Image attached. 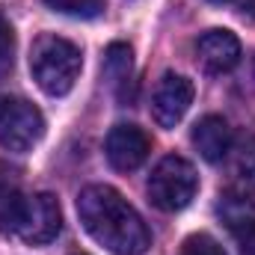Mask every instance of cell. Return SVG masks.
Masks as SVG:
<instances>
[{"label":"cell","mask_w":255,"mask_h":255,"mask_svg":"<svg viewBox=\"0 0 255 255\" xmlns=\"http://www.w3.org/2000/svg\"><path fill=\"white\" fill-rule=\"evenodd\" d=\"M83 229L113 255H145L151 247L148 226L122 193L110 184H89L77 196Z\"/></svg>","instance_id":"1"},{"label":"cell","mask_w":255,"mask_h":255,"mask_svg":"<svg viewBox=\"0 0 255 255\" xmlns=\"http://www.w3.org/2000/svg\"><path fill=\"white\" fill-rule=\"evenodd\" d=\"M0 229L12 232L24 244L42 247L57 241L63 229V211L60 202L51 193L21 196V190H12L0 196Z\"/></svg>","instance_id":"2"},{"label":"cell","mask_w":255,"mask_h":255,"mask_svg":"<svg viewBox=\"0 0 255 255\" xmlns=\"http://www.w3.org/2000/svg\"><path fill=\"white\" fill-rule=\"evenodd\" d=\"M80 65H83L80 48L63 36L45 33L33 42L30 71H33V80L39 83V89L51 98H63L74 89V83L80 77Z\"/></svg>","instance_id":"3"},{"label":"cell","mask_w":255,"mask_h":255,"mask_svg":"<svg viewBox=\"0 0 255 255\" xmlns=\"http://www.w3.org/2000/svg\"><path fill=\"white\" fill-rule=\"evenodd\" d=\"M196 190H199V175L190 160L178 154L163 157L148 175V199L163 214L184 211L193 202Z\"/></svg>","instance_id":"4"},{"label":"cell","mask_w":255,"mask_h":255,"mask_svg":"<svg viewBox=\"0 0 255 255\" xmlns=\"http://www.w3.org/2000/svg\"><path fill=\"white\" fill-rule=\"evenodd\" d=\"M45 133V119L36 104L24 98L0 101V145L6 151H30Z\"/></svg>","instance_id":"5"},{"label":"cell","mask_w":255,"mask_h":255,"mask_svg":"<svg viewBox=\"0 0 255 255\" xmlns=\"http://www.w3.org/2000/svg\"><path fill=\"white\" fill-rule=\"evenodd\" d=\"M193 80L184 74H163L160 83L154 86V95H151V116L160 128H175L190 110L193 104Z\"/></svg>","instance_id":"6"},{"label":"cell","mask_w":255,"mask_h":255,"mask_svg":"<svg viewBox=\"0 0 255 255\" xmlns=\"http://www.w3.org/2000/svg\"><path fill=\"white\" fill-rule=\"evenodd\" d=\"M104 151H107V160H110L113 169L133 172V169H139L145 163V157L151 151V139H148V133L142 128L136 125H116L107 133Z\"/></svg>","instance_id":"7"},{"label":"cell","mask_w":255,"mask_h":255,"mask_svg":"<svg viewBox=\"0 0 255 255\" xmlns=\"http://www.w3.org/2000/svg\"><path fill=\"white\" fill-rule=\"evenodd\" d=\"M196 54L211 74H226L241 63V42L232 30H208L199 36Z\"/></svg>","instance_id":"8"},{"label":"cell","mask_w":255,"mask_h":255,"mask_svg":"<svg viewBox=\"0 0 255 255\" xmlns=\"http://www.w3.org/2000/svg\"><path fill=\"white\" fill-rule=\"evenodd\" d=\"M229 166V187L235 193H253L255 190V136L241 133L232 139L229 154L223 157Z\"/></svg>","instance_id":"9"},{"label":"cell","mask_w":255,"mask_h":255,"mask_svg":"<svg viewBox=\"0 0 255 255\" xmlns=\"http://www.w3.org/2000/svg\"><path fill=\"white\" fill-rule=\"evenodd\" d=\"M232 139H235V133L223 116H205L193 128V145L208 163H220L229 154Z\"/></svg>","instance_id":"10"},{"label":"cell","mask_w":255,"mask_h":255,"mask_svg":"<svg viewBox=\"0 0 255 255\" xmlns=\"http://www.w3.org/2000/svg\"><path fill=\"white\" fill-rule=\"evenodd\" d=\"M217 214H220V220L229 226V232H232L235 238L247 235V232L255 226V202L250 199V193L229 190L223 199H220Z\"/></svg>","instance_id":"11"},{"label":"cell","mask_w":255,"mask_h":255,"mask_svg":"<svg viewBox=\"0 0 255 255\" xmlns=\"http://www.w3.org/2000/svg\"><path fill=\"white\" fill-rule=\"evenodd\" d=\"M130 68H133V51H130V45L113 42L107 48V54H104V77L119 89V95H122V86H128V80H130Z\"/></svg>","instance_id":"12"},{"label":"cell","mask_w":255,"mask_h":255,"mask_svg":"<svg viewBox=\"0 0 255 255\" xmlns=\"http://www.w3.org/2000/svg\"><path fill=\"white\" fill-rule=\"evenodd\" d=\"M48 9L60 12V15H71V18H98L104 12V0H45Z\"/></svg>","instance_id":"13"},{"label":"cell","mask_w":255,"mask_h":255,"mask_svg":"<svg viewBox=\"0 0 255 255\" xmlns=\"http://www.w3.org/2000/svg\"><path fill=\"white\" fill-rule=\"evenodd\" d=\"M12 63H15V30H12L9 18L0 12V80L9 77Z\"/></svg>","instance_id":"14"},{"label":"cell","mask_w":255,"mask_h":255,"mask_svg":"<svg viewBox=\"0 0 255 255\" xmlns=\"http://www.w3.org/2000/svg\"><path fill=\"white\" fill-rule=\"evenodd\" d=\"M181 255H226V250L211 235H190L181 247Z\"/></svg>","instance_id":"15"},{"label":"cell","mask_w":255,"mask_h":255,"mask_svg":"<svg viewBox=\"0 0 255 255\" xmlns=\"http://www.w3.org/2000/svg\"><path fill=\"white\" fill-rule=\"evenodd\" d=\"M238 241H241V255H255V226L247 235H241Z\"/></svg>","instance_id":"16"},{"label":"cell","mask_w":255,"mask_h":255,"mask_svg":"<svg viewBox=\"0 0 255 255\" xmlns=\"http://www.w3.org/2000/svg\"><path fill=\"white\" fill-rule=\"evenodd\" d=\"M238 9H241V15L255 18V0H238Z\"/></svg>","instance_id":"17"},{"label":"cell","mask_w":255,"mask_h":255,"mask_svg":"<svg viewBox=\"0 0 255 255\" xmlns=\"http://www.w3.org/2000/svg\"><path fill=\"white\" fill-rule=\"evenodd\" d=\"M208 3H217V6H223V3H229V0H208Z\"/></svg>","instance_id":"18"},{"label":"cell","mask_w":255,"mask_h":255,"mask_svg":"<svg viewBox=\"0 0 255 255\" xmlns=\"http://www.w3.org/2000/svg\"><path fill=\"white\" fill-rule=\"evenodd\" d=\"M77 255H83V253H77Z\"/></svg>","instance_id":"19"}]
</instances>
